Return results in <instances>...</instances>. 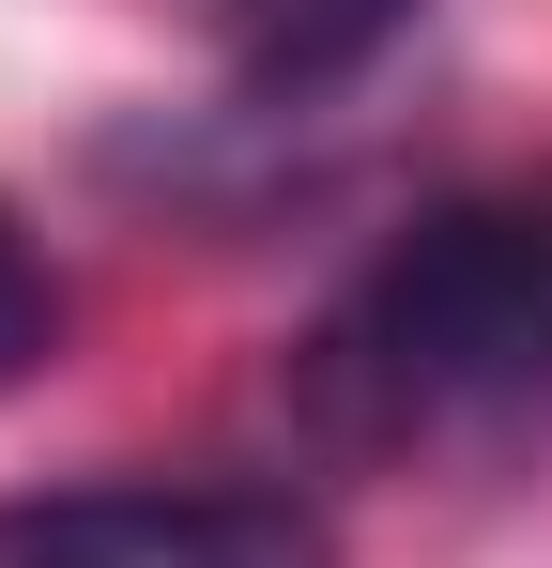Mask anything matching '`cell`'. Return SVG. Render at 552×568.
<instances>
[{"mask_svg":"<svg viewBox=\"0 0 552 568\" xmlns=\"http://www.w3.org/2000/svg\"><path fill=\"white\" fill-rule=\"evenodd\" d=\"M0 568H338V523L276 476H78L0 507Z\"/></svg>","mask_w":552,"mask_h":568,"instance_id":"cell-2","label":"cell"},{"mask_svg":"<svg viewBox=\"0 0 552 568\" xmlns=\"http://www.w3.org/2000/svg\"><path fill=\"white\" fill-rule=\"evenodd\" d=\"M200 16H215L246 108H323V93H354L368 62L415 31V0H200Z\"/></svg>","mask_w":552,"mask_h":568,"instance_id":"cell-3","label":"cell"},{"mask_svg":"<svg viewBox=\"0 0 552 568\" xmlns=\"http://www.w3.org/2000/svg\"><path fill=\"white\" fill-rule=\"evenodd\" d=\"M292 430L338 462H460L552 430V185L415 215L292 338Z\"/></svg>","mask_w":552,"mask_h":568,"instance_id":"cell-1","label":"cell"},{"mask_svg":"<svg viewBox=\"0 0 552 568\" xmlns=\"http://www.w3.org/2000/svg\"><path fill=\"white\" fill-rule=\"evenodd\" d=\"M47 338H62V277H47V262H31V231L0 215V384L31 369Z\"/></svg>","mask_w":552,"mask_h":568,"instance_id":"cell-4","label":"cell"}]
</instances>
